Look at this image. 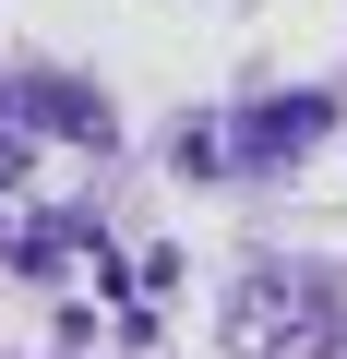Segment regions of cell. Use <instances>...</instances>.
<instances>
[{"mask_svg":"<svg viewBox=\"0 0 347 359\" xmlns=\"http://www.w3.org/2000/svg\"><path fill=\"white\" fill-rule=\"evenodd\" d=\"M347 347V299L311 264H264L228 287V359H335Z\"/></svg>","mask_w":347,"mask_h":359,"instance_id":"6da1fadb","label":"cell"},{"mask_svg":"<svg viewBox=\"0 0 347 359\" xmlns=\"http://www.w3.org/2000/svg\"><path fill=\"white\" fill-rule=\"evenodd\" d=\"M0 120H13V132L108 144V96H96V84H72V72H13V84H0Z\"/></svg>","mask_w":347,"mask_h":359,"instance_id":"7a4b0ae2","label":"cell"},{"mask_svg":"<svg viewBox=\"0 0 347 359\" xmlns=\"http://www.w3.org/2000/svg\"><path fill=\"white\" fill-rule=\"evenodd\" d=\"M299 144H323V96H287V108H240V156H252V168H275V156H299Z\"/></svg>","mask_w":347,"mask_h":359,"instance_id":"3957f363","label":"cell"},{"mask_svg":"<svg viewBox=\"0 0 347 359\" xmlns=\"http://www.w3.org/2000/svg\"><path fill=\"white\" fill-rule=\"evenodd\" d=\"M60 252H96V216H84V204H72V216H36V228L13 240V264H25V276H60Z\"/></svg>","mask_w":347,"mask_h":359,"instance_id":"277c9868","label":"cell"},{"mask_svg":"<svg viewBox=\"0 0 347 359\" xmlns=\"http://www.w3.org/2000/svg\"><path fill=\"white\" fill-rule=\"evenodd\" d=\"M13 192H25V132L0 120V204H13Z\"/></svg>","mask_w":347,"mask_h":359,"instance_id":"5b68a950","label":"cell"}]
</instances>
